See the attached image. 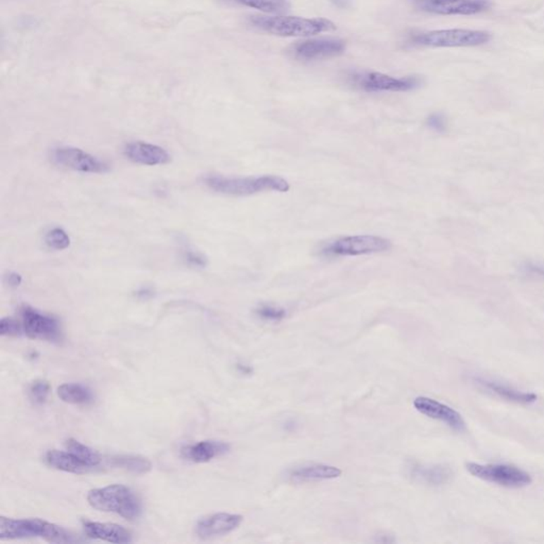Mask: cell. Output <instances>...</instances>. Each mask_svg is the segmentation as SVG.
<instances>
[{"label":"cell","instance_id":"6da1fadb","mask_svg":"<svg viewBox=\"0 0 544 544\" xmlns=\"http://www.w3.org/2000/svg\"><path fill=\"white\" fill-rule=\"evenodd\" d=\"M249 24L264 32L286 37H311L319 33L331 32L336 29L335 24L325 18L298 16L253 15L249 18Z\"/></svg>","mask_w":544,"mask_h":544},{"label":"cell","instance_id":"7a4b0ae2","mask_svg":"<svg viewBox=\"0 0 544 544\" xmlns=\"http://www.w3.org/2000/svg\"><path fill=\"white\" fill-rule=\"evenodd\" d=\"M205 182L214 192L230 196H250L263 192L286 193L290 190L288 181L275 174L244 178L209 176Z\"/></svg>","mask_w":544,"mask_h":544},{"label":"cell","instance_id":"3957f363","mask_svg":"<svg viewBox=\"0 0 544 544\" xmlns=\"http://www.w3.org/2000/svg\"><path fill=\"white\" fill-rule=\"evenodd\" d=\"M43 538L51 543H74L78 541L72 533L59 525L41 519L0 518V539Z\"/></svg>","mask_w":544,"mask_h":544},{"label":"cell","instance_id":"277c9868","mask_svg":"<svg viewBox=\"0 0 544 544\" xmlns=\"http://www.w3.org/2000/svg\"><path fill=\"white\" fill-rule=\"evenodd\" d=\"M87 502L99 512H113L127 520H135L142 514L140 498L130 488L118 484L91 490Z\"/></svg>","mask_w":544,"mask_h":544},{"label":"cell","instance_id":"5b68a950","mask_svg":"<svg viewBox=\"0 0 544 544\" xmlns=\"http://www.w3.org/2000/svg\"><path fill=\"white\" fill-rule=\"evenodd\" d=\"M349 84L366 93L410 92L422 85V79L418 76L402 78L388 76L377 72H351L347 75Z\"/></svg>","mask_w":544,"mask_h":544},{"label":"cell","instance_id":"8992f818","mask_svg":"<svg viewBox=\"0 0 544 544\" xmlns=\"http://www.w3.org/2000/svg\"><path fill=\"white\" fill-rule=\"evenodd\" d=\"M491 34L471 29H446L417 33L410 37L413 45L427 47H475L487 44Z\"/></svg>","mask_w":544,"mask_h":544},{"label":"cell","instance_id":"52a82bcc","mask_svg":"<svg viewBox=\"0 0 544 544\" xmlns=\"http://www.w3.org/2000/svg\"><path fill=\"white\" fill-rule=\"evenodd\" d=\"M392 244L387 238L377 235H352L338 238L321 246V255L328 257H359L386 252Z\"/></svg>","mask_w":544,"mask_h":544},{"label":"cell","instance_id":"ba28073f","mask_svg":"<svg viewBox=\"0 0 544 544\" xmlns=\"http://www.w3.org/2000/svg\"><path fill=\"white\" fill-rule=\"evenodd\" d=\"M467 470L472 477L506 488L525 487L533 481L529 473L510 465L469 462Z\"/></svg>","mask_w":544,"mask_h":544},{"label":"cell","instance_id":"9c48e42d","mask_svg":"<svg viewBox=\"0 0 544 544\" xmlns=\"http://www.w3.org/2000/svg\"><path fill=\"white\" fill-rule=\"evenodd\" d=\"M20 323L22 331L29 338L51 342H61V325L53 316L25 305L20 309Z\"/></svg>","mask_w":544,"mask_h":544},{"label":"cell","instance_id":"30bf717a","mask_svg":"<svg viewBox=\"0 0 544 544\" xmlns=\"http://www.w3.org/2000/svg\"><path fill=\"white\" fill-rule=\"evenodd\" d=\"M346 51V41L337 37H319L297 41L290 53L299 61L309 62L330 59L342 55Z\"/></svg>","mask_w":544,"mask_h":544},{"label":"cell","instance_id":"8fae6325","mask_svg":"<svg viewBox=\"0 0 544 544\" xmlns=\"http://www.w3.org/2000/svg\"><path fill=\"white\" fill-rule=\"evenodd\" d=\"M53 163L68 169L87 174H103L109 170V165L94 155L74 147H61L55 149L51 155Z\"/></svg>","mask_w":544,"mask_h":544},{"label":"cell","instance_id":"7c38bea8","mask_svg":"<svg viewBox=\"0 0 544 544\" xmlns=\"http://www.w3.org/2000/svg\"><path fill=\"white\" fill-rule=\"evenodd\" d=\"M419 9L438 15H475L491 7L489 0H436L419 4Z\"/></svg>","mask_w":544,"mask_h":544},{"label":"cell","instance_id":"4fadbf2b","mask_svg":"<svg viewBox=\"0 0 544 544\" xmlns=\"http://www.w3.org/2000/svg\"><path fill=\"white\" fill-rule=\"evenodd\" d=\"M414 406L420 414L434 420L441 421L454 431L462 432L466 429V422L462 415L448 405L427 396H418L415 399Z\"/></svg>","mask_w":544,"mask_h":544},{"label":"cell","instance_id":"5bb4252c","mask_svg":"<svg viewBox=\"0 0 544 544\" xmlns=\"http://www.w3.org/2000/svg\"><path fill=\"white\" fill-rule=\"evenodd\" d=\"M240 514L218 512L200 519L196 525V533L201 539L222 537L235 531L242 522Z\"/></svg>","mask_w":544,"mask_h":544},{"label":"cell","instance_id":"9a60e30c","mask_svg":"<svg viewBox=\"0 0 544 544\" xmlns=\"http://www.w3.org/2000/svg\"><path fill=\"white\" fill-rule=\"evenodd\" d=\"M124 155L133 163L140 165H164L170 161L169 153L165 149L144 142H134L127 145Z\"/></svg>","mask_w":544,"mask_h":544},{"label":"cell","instance_id":"2e32d148","mask_svg":"<svg viewBox=\"0 0 544 544\" xmlns=\"http://www.w3.org/2000/svg\"><path fill=\"white\" fill-rule=\"evenodd\" d=\"M230 446L217 440H203L181 448V456L195 464H205L229 452Z\"/></svg>","mask_w":544,"mask_h":544},{"label":"cell","instance_id":"e0dca14e","mask_svg":"<svg viewBox=\"0 0 544 544\" xmlns=\"http://www.w3.org/2000/svg\"><path fill=\"white\" fill-rule=\"evenodd\" d=\"M83 529L85 535L91 539L101 540L111 543H130L132 535L128 529L113 523L93 522L84 521Z\"/></svg>","mask_w":544,"mask_h":544},{"label":"cell","instance_id":"ac0fdd59","mask_svg":"<svg viewBox=\"0 0 544 544\" xmlns=\"http://www.w3.org/2000/svg\"><path fill=\"white\" fill-rule=\"evenodd\" d=\"M342 475V470L337 467L323 464L304 465L297 467L288 472L287 477L294 483L306 481H327L337 479Z\"/></svg>","mask_w":544,"mask_h":544},{"label":"cell","instance_id":"d6986e66","mask_svg":"<svg viewBox=\"0 0 544 544\" xmlns=\"http://www.w3.org/2000/svg\"><path fill=\"white\" fill-rule=\"evenodd\" d=\"M45 462L51 468L63 472L74 473V474H85L93 471L84 462H81L74 454L66 451L51 450L45 455Z\"/></svg>","mask_w":544,"mask_h":544},{"label":"cell","instance_id":"ffe728a7","mask_svg":"<svg viewBox=\"0 0 544 544\" xmlns=\"http://www.w3.org/2000/svg\"><path fill=\"white\" fill-rule=\"evenodd\" d=\"M413 479L420 483L431 486H440L448 483L452 477V471L443 466H414L412 469Z\"/></svg>","mask_w":544,"mask_h":544},{"label":"cell","instance_id":"44dd1931","mask_svg":"<svg viewBox=\"0 0 544 544\" xmlns=\"http://www.w3.org/2000/svg\"><path fill=\"white\" fill-rule=\"evenodd\" d=\"M479 384L484 386V387L489 389L490 391L493 394H498V396L505 399L507 401H512V402L521 403V404H531L537 401V394L533 392H523L518 391V390L512 389V388L507 387V386L501 385V384L494 383V382L486 381V380H477Z\"/></svg>","mask_w":544,"mask_h":544},{"label":"cell","instance_id":"7402d4cb","mask_svg":"<svg viewBox=\"0 0 544 544\" xmlns=\"http://www.w3.org/2000/svg\"><path fill=\"white\" fill-rule=\"evenodd\" d=\"M58 396L63 402L72 405H87L94 400L89 388L77 383H66L60 386Z\"/></svg>","mask_w":544,"mask_h":544},{"label":"cell","instance_id":"603a6c76","mask_svg":"<svg viewBox=\"0 0 544 544\" xmlns=\"http://www.w3.org/2000/svg\"><path fill=\"white\" fill-rule=\"evenodd\" d=\"M110 464L116 468L128 471L133 474H146L151 470L150 460L138 455H117L110 460Z\"/></svg>","mask_w":544,"mask_h":544},{"label":"cell","instance_id":"cb8c5ba5","mask_svg":"<svg viewBox=\"0 0 544 544\" xmlns=\"http://www.w3.org/2000/svg\"><path fill=\"white\" fill-rule=\"evenodd\" d=\"M65 448L68 452L74 454L77 458H79L81 462L87 465L89 468H92L93 470L98 468L101 462H103V458H101L98 452H96L94 448L81 443L78 440L72 439V438L66 440Z\"/></svg>","mask_w":544,"mask_h":544},{"label":"cell","instance_id":"d4e9b609","mask_svg":"<svg viewBox=\"0 0 544 544\" xmlns=\"http://www.w3.org/2000/svg\"><path fill=\"white\" fill-rule=\"evenodd\" d=\"M229 1L271 14L284 13L288 11L290 7L288 0H229Z\"/></svg>","mask_w":544,"mask_h":544},{"label":"cell","instance_id":"484cf974","mask_svg":"<svg viewBox=\"0 0 544 544\" xmlns=\"http://www.w3.org/2000/svg\"><path fill=\"white\" fill-rule=\"evenodd\" d=\"M51 385L44 380L33 382L28 388L29 400L34 405H43L48 400Z\"/></svg>","mask_w":544,"mask_h":544},{"label":"cell","instance_id":"4316f807","mask_svg":"<svg viewBox=\"0 0 544 544\" xmlns=\"http://www.w3.org/2000/svg\"><path fill=\"white\" fill-rule=\"evenodd\" d=\"M286 311L283 307L273 304H261L255 309V315L261 320L279 323L286 317Z\"/></svg>","mask_w":544,"mask_h":544},{"label":"cell","instance_id":"83f0119b","mask_svg":"<svg viewBox=\"0 0 544 544\" xmlns=\"http://www.w3.org/2000/svg\"><path fill=\"white\" fill-rule=\"evenodd\" d=\"M45 242L53 250H64L70 247V238L61 228H53L51 231L47 232Z\"/></svg>","mask_w":544,"mask_h":544},{"label":"cell","instance_id":"f1b7e54d","mask_svg":"<svg viewBox=\"0 0 544 544\" xmlns=\"http://www.w3.org/2000/svg\"><path fill=\"white\" fill-rule=\"evenodd\" d=\"M22 327L20 321L15 320L14 318L1 319L0 321V334L1 336H8V337H15L22 333Z\"/></svg>","mask_w":544,"mask_h":544},{"label":"cell","instance_id":"f546056e","mask_svg":"<svg viewBox=\"0 0 544 544\" xmlns=\"http://www.w3.org/2000/svg\"><path fill=\"white\" fill-rule=\"evenodd\" d=\"M427 126L437 133H444L448 130V120L442 113H433L427 118Z\"/></svg>","mask_w":544,"mask_h":544},{"label":"cell","instance_id":"4dcf8cb0","mask_svg":"<svg viewBox=\"0 0 544 544\" xmlns=\"http://www.w3.org/2000/svg\"><path fill=\"white\" fill-rule=\"evenodd\" d=\"M525 275L531 277L538 278V279L544 280V265L541 263H535V261H527L522 267Z\"/></svg>","mask_w":544,"mask_h":544},{"label":"cell","instance_id":"1f68e13d","mask_svg":"<svg viewBox=\"0 0 544 544\" xmlns=\"http://www.w3.org/2000/svg\"><path fill=\"white\" fill-rule=\"evenodd\" d=\"M186 259L190 265L196 267L203 268L207 265V259L200 253L194 252V251H188L186 253Z\"/></svg>","mask_w":544,"mask_h":544},{"label":"cell","instance_id":"d6a6232c","mask_svg":"<svg viewBox=\"0 0 544 544\" xmlns=\"http://www.w3.org/2000/svg\"><path fill=\"white\" fill-rule=\"evenodd\" d=\"M8 283L13 286V287H18L22 283V277L16 272H12V273H10L9 277H8Z\"/></svg>","mask_w":544,"mask_h":544},{"label":"cell","instance_id":"836d02e7","mask_svg":"<svg viewBox=\"0 0 544 544\" xmlns=\"http://www.w3.org/2000/svg\"><path fill=\"white\" fill-rule=\"evenodd\" d=\"M331 3L340 9H346L350 6L351 0H331Z\"/></svg>","mask_w":544,"mask_h":544},{"label":"cell","instance_id":"e575fe53","mask_svg":"<svg viewBox=\"0 0 544 544\" xmlns=\"http://www.w3.org/2000/svg\"><path fill=\"white\" fill-rule=\"evenodd\" d=\"M414 1L416 5H419V4L429 3V1H436V0H414Z\"/></svg>","mask_w":544,"mask_h":544}]
</instances>
